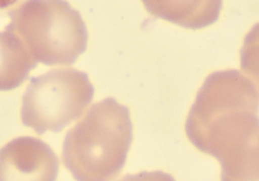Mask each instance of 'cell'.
Masks as SVG:
<instances>
[{"mask_svg":"<svg viewBox=\"0 0 259 181\" xmlns=\"http://www.w3.org/2000/svg\"><path fill=\"white\" fill-rule=\"evenodd\" d=\"M131 141L128 111L114 100H105L65 137L64 163L76 178H109L124 165Z\"/></svg>","mask_w":259,"mask_h":181,"instance_id":"obj_1","label":"cell"},{"mask_svg":"<svg viewBox=\"0 0 259 181\" xmlns=\"http://www.w3.org/2000/svg\"><path fill=\"white\" fill-rule=\"evenodd\" d=\"M10 16L7 28L16 32L36 60L46 65L75 63L87 50L85 23L64 0H28Z\"/></svg>","mask_w":259,"mask_h":181,"instance_id":"obj_2","label":"cell"},{"mask_svg":"<svg viewBox=\"0 0 259 181\" xmlns=\"http://www.w3.org/2000/svg\"><path fill=\"white\" fill-rule=\"evenodd\" d=\"M93 97L85 74L55 69L32 82L23 96L22 120L37 133L61 131L81 116Z\"/></svg>","mask_w":259,"mask_h":181,"instance_id":"obj_3","label":"cell"},{"mask_svg":"<svg viewBox=\"0 0 259 181\" xmlns=\"http://www.w3.org/2000/svg\"><path fill=\"white\" fill-rule=\"evenodd\" d=\"M57 172L54 152L36 138H16L0 151V180H54Z\"/></svg>","mask_w":259,"mask_h":181,"instance_id":"obj_4","label":"cell"},{"mask_svg":"<svg viewBox=\"0 0 259 181\" xmlns=\"http://www.w3.org/2000/svg\"><path fill=\"white\" fill-rule=\"evenodd\" d=\"M149 14L184 28L199 29L218 19L222 0H141Z\"/></svg>","mask_w":259,"mask_h":181,"instance_id":"obj_5","label":"cell"},{"mask_svg":"<svg viewBox=\"0 0 259 181\" xmlns=\"http://www.w3.org/2000/svg\"><path fill=\"white\" fill-rule=\"evenodd\" d=\"M36 65L37 60L16 32H0V91L18 88Z\"/></svg>","mask_w":259,"mask_h":181,"instance_id":"obj_6","label":"cell"},{"mask_svg":"<svg viewBox=\"0 0 259 181\" xmlns=\"http://www.w3.org/2000/svg\"><path fill=\"white\" fill-rule=\"evenodd\" d=\"M18 0H0V10L2 8H8L11 7L12 4H15Z\"/></svg>","mask_w":259,"mask_h":181,"instance_id":"obj_7","label":"cell"}]
</instances>
